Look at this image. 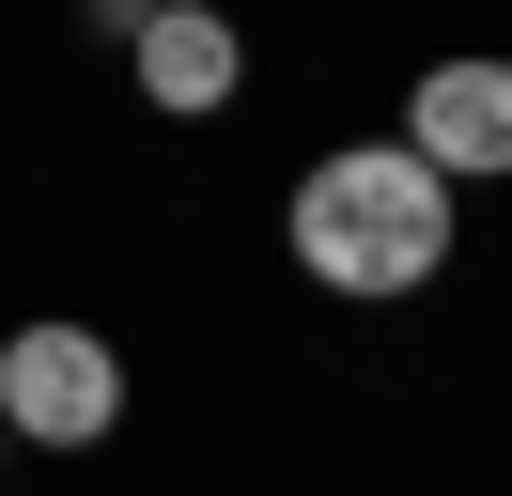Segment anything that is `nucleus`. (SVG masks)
<instances>
[{"instance_id": "f257e3e1", "label": "nucleus", "mask_w": 512, "mask_h": 496, "mask_svg": "<svg viewBox=\"0 0 512 496\" xmlns=\"http://www.w3.org/2000/svg\"><path fill=\"white\" fill-rule=\"evenodd\" d=\"M280 248H295V279H326V295H357V310L435 295L450 248H466V186H450L419 140H342V155L295 171Z\"/></svg>"}, {"instance_id": "f03ea898", "label": "nucleus", "mask_w": 512, "mask_h": 496, "mask_svg": "<svg viewBox=\"0 0 512 496\" xmlns=\"http://www.w3.org/2000/svg\"><path fill=\"white\" fill-rule=\"evenodd\" d=\"M0 434H16V450H109V434H125V357H109V326L47 310V326L0 341Z\"/></svg>"}, {"instance_id": "7ed1b4c3", "label": "nucleus", "mask_w": 512, "mask_h": 496, "mask_svg": "<svg viewBox=\"0 0 512 496\" xmlns=\"http://www.w3.org/2000/svg\"><path fill=\"white\" fill-rule=\"evenodd\" d=\"M404 140L435 155L450 186H512V62L497 47H450L404 78Z\"/></svg>"}, {"instance_id": "20e7f679", "label": "nucleus", "mask_w": 512, "mask_h": 496, "mask_svg": "<svg viewBox=\"0 0 512 496\" xmlns=\"http://www.w3.org/2000/svg\"><path fill=\"white\" fill-rule=\"evenodd\" d=\"M125 78L156 93L171 124H202V109H233V93H249V31H233V0H171V16H140V47H125Z\"/></svg>"}, {"instance_id": "39448f33", "label": "nucleus", "mask_w": 512, "mask_h": 496, "mask_svg": "<svg viewBox=\"0 0 512 496\" xmlns=\"http://www.w3.org/2000/svg\"><path fill=\"white\" fill-rule=\"evenodd\" d=\"M78 16H94L109 47H140V16H156V0H78Z\"/></svg>"}, {"instance_id": "423d86ee", "label": "nucleus", "mask_w": 512, "mask_h": 496, "mask_svg": "<svg viewBox=\"0 0 512 496\" xmlns=\"http://www.w3.org/2000/svg\"><path fill=\"white\" fill-rule=\"evenodd\" d=\"M0 465H16V434H0Z\"/></svg>"}, {"instance_id": "0eeeda50", "label": "nucleus", "mask_w": 512, "mask_h": 496, "mask_svg": "<svg viewBox=\"0 0 512 496\" xmlns=\"http://www.w3.org/2000/svg\"><path fill=\"white\" fill-rule=\"evenodd\" d=\"M0 341H16V326H0Z\"/></svg>"}, {"instance_id": "6e6552de", "label": "nucleus", "mask_w": 512, "mask_h": 496, "mask_svg": "<svg viewBox=\"0 0 512 496\" xmlns=\"http://www.w3.org/2000/svg\"><path fill=\"white\" fill-rule=\"evenodd\" d=\"M156 16H171V0H156Z\"/></svg>"}]
</instances>
